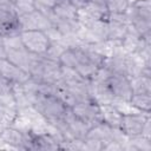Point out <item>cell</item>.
I'll list each match as a JSON object with an SVG mask.
<instances>
[{
  "mask_svg": "<svg viewBox=\"0 0 151 151\" xmlns=\"http://www.w3.org/2000/svg\"><path fill=\"white\" fill-rule=\"evenodd\" d=\"M0 73L14 85H21L31 78L28 72L14 65L6 58L0 59Z\"/></svg>",
  "mask_w": 151,
  "mask_h": 151,
  "instance_id": "obj_7",
  "label": "cell"
},
{
  "mask_svg": "<svg viewBox=\"0 0 151 151\" xmlns=\"http://www.w3.org/2000/svg\"><path fill=\"white\" fill-rule=\"evenodd\" d=\"M53 14L57 18L66 19V20H77L78 21V13L79 11L74 8L68 0H58L57 4L52 8Z\"/></svg>",
  "mask_w": 151,
  "mask_h": 151,
  "instance_id": "obj_10",
  "label": "cell"
},
{
  "mask_svg": "<svg viewBox=\"0 0 151 151\" xmlns=\"http://www.w3.org/2000/svg\"><path fill=\"white\" fill-rule=\"evenodd\" d=\"M35 2L42 5V6H46V7H50V8H53V6L57 4L58 0H34Z\"/></svg>",
  "mask_w": 151,
  "mask_h": 151,
  "instance_id": "obj_18",
  "label": "cell"
},
{
  "mask_svg": "<svg viewBox=\"0 0 151 151\" xmlns=\"http://www.w3.org/2000/svg\"><path fill=\"white\" fill-rule=\"evenodd\" d=\"M71 111L78 119L84 122L90 127L103 122L100 104L94 99L78 101L71 107Z\"/></svg>",
  "mask_w": 151,
  "mask_h": 151,
  "instance_id": "obj_4",
  "label": "cell"
},
{
  "mask_svg": "<svg viewBox=\"0 0 151 151\" xmlns=\"http://www.w3.org/2000/svg\"><path fill=\"white\" fill-rule=\"evenodd\" d=\"M0 46H5V38L0 34Z\"/></svg>",
  "mask_w": 151,
  "mask_h": 151,
  "instance_id": "obj_19",
  "label": "cell"
},
{
  "mask_svg": "<svg viewBox=\"0 0 151 151\" xmlns=\"http://www.w3.org/2000/svg\"><path fill=\"white\" fill-rule=\"evenodd\" d=\"M22 46L31 53L42 55L51 45V38L45 31L40 29H22L19 33Z\"/></svg>",
  "mask_w": 151,
  "mask_h": 151,
  "instance_id": "obj_3",
  "label": "cell"
},
{
  "mask_svg": "<svg viewBox=\"0 0 151 151\" xmlns=\"http://www.w3.org/2000/svg\"><path fill=\"white\" fill-rule=\"evenodd\" d=\"M132 0H105L106 7L110 14H123L126 13Z\"/></svg>",
  "mask_w": 151,
  "mask_h": 151,
  "instance_id": "obj_14",
  "label": "cell"
},
{
  "mask_svg": "<svg viewBox=\"0 0 151 151\" xmlns=\"http://www.w3.org/2000/svg\"><path fill=\"white\" fill-rule=\"evenodd\" d=\"M131 86L133 93L151 94V77L139 74L134 78H131Z\"/></svg>",
  "mask_w": 151,
  "mask_h": 151,
  "instance_id": "obj_13",
  "label": "cell"
},
{
  "mask_svg": "<svg viewBox=\"0 0 151 151\" xmlns=\"http://www.w3.org/2000/svg\"><path fill=\"white\" fill-rule=\"evenodd\" d=\"M105 84L113 97L114 104H127L133 94V90L131 86V79L120 73H113L110 74Z\"/></svg>",
  "mask_w": 151,
  "mask_h": 151,
  "instance_id": "obj_2",
  "label": "cell"
},
{
  "mask_svg": "<svg viewBox=\"0 0 151 151\" xmlns=\"http://www.w3.org/2000/svg\"><path fill=\"white\" fill-rule=\"evenodd\" d=\"M140 136L151 140V118H150V116L145 120V124L143 126V130H142V134Z\"/></svg>",
  "mask_w": 151,
  "mask_h": 151,
  "instance_id": "obj_16",
  "label": "cell"
},
{
  "mask_svg": "<svg viewBox=\"0 0 151 151\" xmlns=\"http://www.w3.org/2000/svg\"><path fill=\"white\" fill-rule=\"evenodd\" d=\"M32 107L48 124L61 119L70 109L57 94H37L32 101Z\"/></svg>",
  "mask_w": 151,
  "mask_h": 151,
  "instance_id": "obj_1",
  "label": "cell"
},
{
  "mask_svg": "<svg viewBox=\"0 0 151 151\" xmlns=\"http://www.w3.org/2000/svg\"><path fill=\"white\" fill-rule=\"evenodd\" d=\"M101 110V119L105 124H107L111 127L119 129L120 120L123 116V110L114 103H104L100 104Z\"/></svg>",
  "mask_w": 151,
  "mask_h": 151,
  "instance_id": "obj_9",
  "label": "cell"
},
{
  "mask_svg": "<svg viewBox=\"0 0 151 151\" xmlns=\"http://www.w3.org/2000/svg\"><path fill=\"white\" fill-rule=\"evenodd\" d=\"M84 11H86L93 18L103 20V21H107L109 15H110L105 0H88L87 6Z\"/></svg>",
  "mask_w": 151,
  "mask_h": 151,
  "instance_id": "obj_11",
  "label": "cell"
},
{
  "mask_svg": "<svg viewBox=\"0 0 151 151\" xmlns=\"http://www.w3.org/2000/svg\"><path fill=\"white\" fill-rule=\"evenodd\" d=\"M150 113L144 112H123L119 129L127 138H136L142 134L143 126Z\"/></svg>",
  "mask_w": 151,
  "mask_h": 151,
  "instance_id": "obj_5",
  "label": "cell"
},
{
  "mask_svg": "<svg viewBox=\"0 0 151 151\" xmlns=\"http://www.w3.org/2000/svg\"><path fill=\"white\" fill-rule=\"evenodd\" d=\"M127 105L136 111L150 113L151 110V94L146 93H133Z\"/></svg>",
  "mask_w": 151,
  "mask_h": 151,
  "instance_id": "obj_12",
  "label": "cell"
},
{
  "mask_svg": "<svg viewBox=\"0 0 151 151\" xmlns=\"http://www.w3.org/2000/svg\"><path fill=\"white\" fill-rule=\"evenodd\" d=\"M14 84H12L8 79H6L0 73V97L1 98H13Z\"/></svg>",
  "mask_w": 151,
  "mask_h": 151,
  "instance_id": "obj_15",
  "label": "cell"
},
{
  "mask_svg": "<svg viewBox=\"0 0 151 151\" xmlns=\"http://www.w3.org/2000/svg\"><path fill=\"white\" fill-rule=\"evenodd\" d=\"M19 21H20L21 31L22 29H40V31L47 32L48 29L53 27L51 20L46 15H44L41 12H39L38 9L19 15Z\"/></svg>",
  "mask_w": 151,
  "mask_h": 151,
  "instance_id": "obj_6",
  "label": "cell"
},
{
  "mask_svg": "<svg viewBox=\"0 0 151 151\" xmlns=\"http://www.w3.org/2000/svg\"><path fill=\"white\" fill-rule=\"evenodd\" d=\"M2 127H4V126H2V125H1V124H0V130H1V129H2Z\"/></svg>",
  "mask_w": 151,
  "mask_h": 151,
  "instance_id": "obj_20",
  "label": "cell"
},
{
  "mask_svg": "<svg viewBox=\"0 0 151 151\" xmlns=\"http://www.w3.org/2000/svg\"><path fill=\"white\" fill-rule=\"evenodd\" d=\"M68 2H70L74 8H77L78 11H83V9L86 8L88 0H68Z\"/></svg>",
  "mask_w": 151,
  "mask_h": 151,
  "instance_id": "obj_17",
  "label": "cell"
},
{
  "mask_svg": "<svg viewBox=\"0 0 151 151\" xmlns=\"http://www.w3.org/2000/svg\"><path fill=\"white\" fill-rule=\"evenodd\" d=\"M0 143L5 145L6 149H21L24 150V132L21 129L8 125L0 130Z\"/></svg>",
  "mask_w": 151,
  "mask_h": 151,
  "instance_id": "obj_8",
  "label": "cell"
}]
</instances>
